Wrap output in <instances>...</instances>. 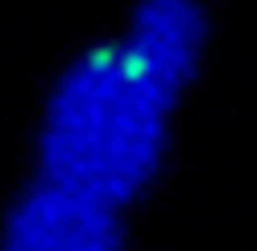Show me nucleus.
<instances>
[{
  "instance_id": "nucleus-1",
  "label": "nucleus",
  "mask_w": 257,
  "mask_h": 251,
  "mask_svg": "<svg viewBox=\"0 0 257 251\" xmlns=\"http://www.w3.org/2000/svg\"><path fill=\"white\" fill-rule=\"evenodd\" d=\"M208 46L199 0H137L114 39L56 78L39 114V176L124 209L153 183L173 111Z\"/></svg>"
},
{
  "instance_id": "nucleus-2",
  "label": "nucleus",
  "mask_w": 257,
  "mask_h": 251,
  "mask_svg": "<svg viewBox=\"0 0 257 251\" xmlns=\"http://www.w3.org/2000/svg\"><path fill=\"white\" fill-rule=\"evenodd\" d=\"M120 209L39 176L0 225V251H124Z\"/></svg>"
}]
</instances>
